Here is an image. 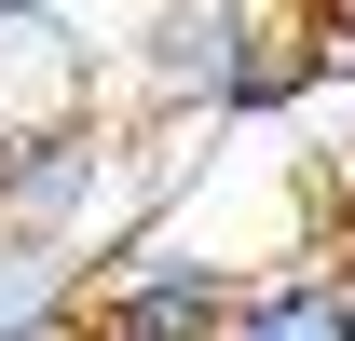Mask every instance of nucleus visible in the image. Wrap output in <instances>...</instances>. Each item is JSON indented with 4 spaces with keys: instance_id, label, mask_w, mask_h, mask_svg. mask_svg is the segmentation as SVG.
I'll list each match as a JSON object with an SVG mask.
<instances>
[{
    "instance_id": "423d86ee",
    "label": "nucleus",
    "mask_w": 355,
    "mask_h": 341,
    "mask_svg": "<svg viewBox=\"0 0 355 341\" xmlns=\"http://www.w3.org/2000/svg\"><path fill=\"white\" fill-rule=\"evenodd\" d=\"M14 14H69V0H0V28H14Z\"/></svg>"
},
{
    "instance_id": "7ed1b4c3",
    "label": "nucleus",
    "mask_w": 355,
    "mask_h": 341,
    "mask_svg": "<svg viewBox=\"0 0 355 341\" xmlns=\"http://www.w3.org/2000/svg\"><path fill=\"white\" fill-rule=\"evenodd\" d=\"M205 341H342V287H328V259H301V273H246V300H232Z\"/></svg>"
},
{
    "instance_id": "20e7f679",
    "label": "nucleus",
    "mask_w": 355,
    "mask_h": 341,
    "mask_svg": "<svg viewBox=\"0 0 355 341\" xmlns=\"http://www.w3.org/2000/svg\"><path fill=\"white\" fill-rule=\"evenodd\" d=\"M69 314H83V259L0 232V341H69Z\"/></svg>"
},
{
    "instance_id": "39448f33",
    "label": "nucleus",
    "mask_w": 355,
    "mask_h": 341,
    "mask_svg": "<svg viewBox=\"0 0 355 341\" xmlns=\"http://www.w3.org/2000/svg\"><path fill=\"white\" fill-rule=\"evenodd\" d=\"M328 287H342V341H355V259H342V273H328Z\"/></svg>"
},
{
    "instance_id": "f257e3e1",
    "label": "nucleus",
    "mask_w": 355,
    "mask_h": 341,
    "mask_svg": "<svg viewBox=\"0 0 355 341\" xmlns=\"http://www.w3.org/2000/svg\"><path fill=\"white\" fill-rule=\"evenodd\" d=\"M150 123H110V110H55V123H14L0 137V232H28V246L55 259H110L123 232H150L164 218V164L137 150Z\"/></svg>"
},
{
    "instance_id": "f03ea898",
    "label": "nucleus",
    "mask_w": 355,
    "mask_h": 341,
    "mask_svg": "<svg viewBox=\"0 0 355 341\" xmlns=\"http://www.w3.org/2000/svg\"><path fill=\"white\" fill-rule=\"evenodd\" d=\"M232 300H246L232 259L178 246V232H123V246L83 273V314H69V328H83V341H205Z\"/></svg>"
}]
</instances>
